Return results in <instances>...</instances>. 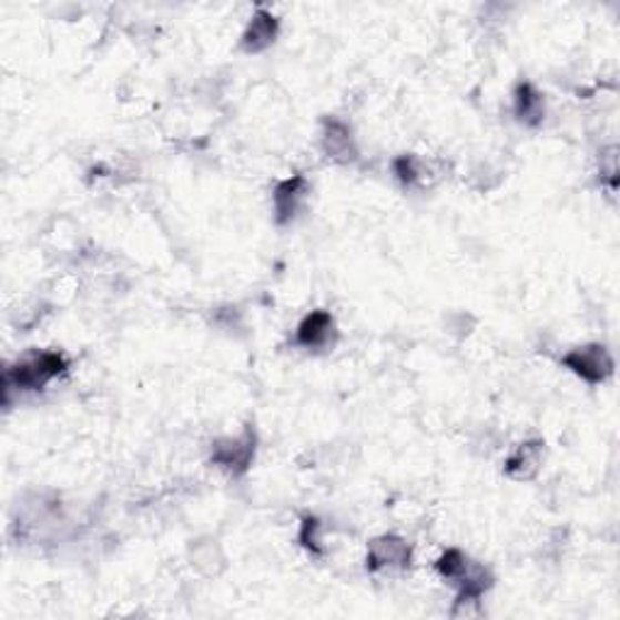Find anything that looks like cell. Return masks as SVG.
I'll return each instance as SVG.
<instances>
[{"instance_id":"cell-1","label":"cell","mask_w":620,"mask_h":620,"mask_svg":"<svg viewBox=\"0 0 620 620\" xmlns=\"http://www.w3.org/2000/svg\"><path fill=\"white\" fill-rule=\"evenodd\" d=\"M434 572H437L448 587L456 589V599L451 606L454 618H468L480 613V603L492 591L497 577L490 565L470 558L464 548H446L441 556L434 560Z\"/></svg>"},{"instance_id":"cell-2","label":"cell","mask_w":620,"mask_h":620,"mask_svg":"<svg viewBox=\"0 0 620 620\" xmlns=\"http://www.w3.org/2000/svg\"><path fill=\"white\" fill-rule=\"evenodd\" d=\"M71 359L61 349H34L18 356L3 372L6 405L12 395H34L47 390L54 380L69 374Z\"/></svg>"},{"instance_id":"cell-3","label":"cell","mask_w":620,"mask_h":620,"mask_svg":"<svg viewBox=\"0 0 620 620\" xmlns=\"http://www.w3.org/2000/svg\"><path fill=\"white\" fill-rule=\"evenodd\" d=\"M260 448V434L255 425H245L235 434H223L209 446V464L226 472L228 478H245L253 468Z\"/></svg>"},{"instance_id":"cell-4","label":"cell","mask_w":620,"mask_h":620,"mask_svg":"<svg viewBox=\"0 0 620 620\" xmlns=\"http://www.w3.org/2000/svg\"><path fill=\"white\" fill-rule=\"evenodd\" d=\"M560 366L591 388L606 386L616 376V356L603 342L570 347L560 356Z\"/></svg>"},{"instance_id":"cell-5","label":"cell","mask_w":620,"mask_h":620,"mask_svg":"<svg viewBox=\"0 0 620 620\" xmlns=\"http://www.w3.org/2000/svg\"><path fill=\"white\" fill-rule=\"evenodd\" d=\"M313 194V182L306 173H294L274 182L272 187V216L279 228L296 226L306 216Z\"/></svg>"},{"instance_id":"cell-6","label":"cell","mask_w":620,"mask_h":620,"mask_svg":"<svg viewBox=\"0 0 620 620\" xmlns=\"http://www.w3.org/2000/svg\"><path fill=\"white\" fill-rule=\"evenodd\" d=\"M366 572L403 575L415 562V546L400 533H380L366 543Z\"/></svg>"},{"instance_id":"cell-7","label":"cell","mask_w":620,"mask_h":620,"mask_svg":"<svg viewBox=\"0 0 620 620\" xmlns=\"http://www.w3.org/2000/svg\"><path fill=\"white\" fill-rule=\"evenodd\" d=\"M318 149L329 163L352 167L362 161V146L354 126L337 114H325L318 124Z\"/></svg>"},{"instance_id":"cell-8","label":"cell","mask_w":620,"mask_h":620,"mask_svg":"<svg viewBox=\"0 0 620 620\" xmlns=\"http://www.w3.org/2000/svg\"><path fill=\"white\" fill-rule=\"evenodd\" d=\"M294 345L308 354H329L339 345L337 318L327 308H315L296 325Z\"/></svg>"},{"instance_id":"cell-9","label":"cell","mask_w":620,"mask_h":620,"mask_svg":"<svg viewBox=\"0 0 620 620\" xmlns=\"http://www.w3.org/2000/svg\"><path fill=\"white\" fill-rule=\"evenodd\" d=\"M546 456H548L546 439L531 437L519 441L505 458V468H502L505 478L511 482L536 480L546 466Z\"/></svg>"},{"instance_id":"cell-10","label":"cell","mask_w":620,"mask_h":620,"mask_svg":"<svg viewBox=\"0 0 620 620\" xmlns=\"http://www.w3.org/2000/svg\"><path fill=\"white\" fill-rule=\"evenodd\" d=\"M282 34V20L274 16L270 8H255L253 16L245 22V28L237 39V49L247 57L265 54L267 49L276 44V39Z\"/></svg>"},{"instance_id":"cell-11","label":"cell","mask_w":620,"mask_h":620,"mask_svg":"<svg viewBox=\"0 0 620 620\" xmlns=\"http://www.w3.org/2000/svg\"><path fill=\"white\" fill-rule=\"evenodd\" d=\"M511 116L514 122L524 129H538L543 126L548 116V100L546 92L540 90L533 81H521L511 90Z\"/></svg>"},{"instance_id":"cell-12","label":"cell","mask_w":620,"mask_h":620,"mask_svg":"<svg viewBox=\"0 0 620 620\" xmlns=\"http://www.w3.org/2000/svg\"><path fill=\"white\" fill-rule=\"evenodd\" d=\"M390 173L395 182L405 192H425L431 190L439 180L437 167H434L425 155L419 153H400L390 161Z\"/></svg>"},{"instance_id":"cell-13","label":"cell","mask_w":620,"mask_h":620,"mask_svg":"<svg viewBox=\"0 0 620 620\" xmlns=\"http://www.w3.org/2000/svg\"><path fill=\"white\" fill-rule=\"evenodd\" d=\"M187 560L192 565V570L206 579H216L228 570L226 550H223L221 540L214 536H202L192 540L187 548Z\"/></svg>"},{"instance_id":"cell-14","label":"cell","mask_w":620,"mask_h":620,"mask_svg":"<svg viewBox=\"0 0 620 620\" xmlns=\"http://www.w3.org/2000/svg\"><path fill=\"white\" fill-rule=\"evenodd\" d=\"M298 546L311 558H325L329 552V524L318 514H306L298 526Z\"/></svg>"},{"instance_id":"cell-15","label":"cell","mask_w":620,"mask_h":620,"mask_svg":"<svg viewBox=\"0 0 620 620\" xmlns=\"http://www.w3.org/2000/svg\"><path fill=\"white\" fill-rule=\"evenodd\" d=\"M502 175H505L502 170L492 165L490 161H485V163H478V165L470 167L468 180H470L475 190L490 192V190H495V187H499V184H502Z\"/></svg>"},{"instance_id":"cell-16","label":"cell","mask_w":620,"mask_h":620,"mask_svg":"<svg viewBox=\"0 0 620 620\" xmlns=\"http://www.w3.org/2000/svg\"><path fill=\"white\" fill-rule=\"evenodd\" d=\"M214 321L221 329H228V333L233 335V333H237V329L245 327V313L237 306H233V303H228V306H223V308L216 311Z\"/></svg>"},{"instance_id":"cell-17","label":"cell","mask_w":620,"mask_h":620,"mask_svg":"<svg viewBox=\"0 0 620 620\" xmlns=\"http://www.w3.org/2000/svg\"><path fill=\"white\" fill-rule=\"evenodd\" d=\"M475 327V318L470 313H451L446 321V333L458 335V339H464L470 335V329Z\"/></svg>"}]
</instances>
